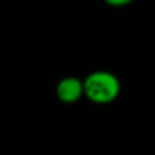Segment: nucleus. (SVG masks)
Segmentation results:
<instances>
[{
  "instance_id": "obj_1",
  "label": "nucleus",
  "mask_w": 155,
  "mask_h": 155,
  "mask_svg": "<svg viewBox=\"0 0 155 155\" xmlns=\"http://www.w3.org/2000/svg\"><path fill=\"white\" fill-rule=\"evenodd\" d=\"M84 97L97 105H107L117 99L121 83L114 74L109 71H94L83 80Z\"/></svg>"
},
{
  "instance_id": "obj_2",
  "label": "nucleus",
  "mask_w": 155,
  "mask_h": 155,
  "mask_svg": "<svg viewBox=\"0 0 155 155\" xmlns=\"http://www.w3.org/2000/svg\"><path fill=\"white\" fill-rule=\"evenodd\" d=\"M56 95L63 104H75L84 95L83 80L76 76H65L56 86Z\"/></svg>"
},
{
  "instance_id": "obj_3",
  "label": "nucleus",
  "mask_w": 155,
  "mask_h": 155,
  "mask_svg": "<svg viewBox=\"0 0 155 155\" xmlns=\"http://www.w3.org/2000/svg\"><path fill=\"white\" fill-rule=\"evenodd\" d=\"M104 2L112 7H125V5L131 4L134 0H104Z\"/></svg>"
}]
</instances>
